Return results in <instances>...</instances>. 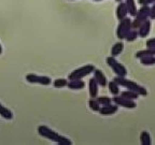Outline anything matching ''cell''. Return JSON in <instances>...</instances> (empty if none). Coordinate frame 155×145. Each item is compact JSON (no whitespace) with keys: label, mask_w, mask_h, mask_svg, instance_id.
I'll return each instance as SVG.
<instances>
[{"label":"cell","mask_w":155,"mask_h":145,"mask_svg":"<svg viewBox=\"0 0 155 145\" xmlns=\"http://www.w3.org/2000/svg\"><path fill=\"white\" fill-rule=\"evenodd\" d=\"M38 133L43 138L48 139L50 141L57 143L58 145H71V141L69 139L65 138L63 135H61L59 133H57L56 131L52 130L51 128H48V126L41 125L38 127Z\"/></svg>","instance_id":"1"},{"label":"cell","mask_w":155,"mask_h":145,"mask_svg":"<svg viewBox=\"0 0 155 145\" xmlns=\"http://www.w3.org/2000/svg\"><path fill=\"white\" fill-rule=\"evenodd\" d=\"M126 7H127V11L130 15H137V8H136L135 1L134 0H126Z\"/></svg>","instance_id":"15"},{"label":"cell","mask_w":155,"mask_h":145,"mask_svg":"<svg viewBox=\"0 0 155 145\" xmlns=\"http://www.w3.org/2000/svg\"><path fill=\"white\" fill-rule=\"evenodd\" d=\"M112 101L116 104L117 106H124L126 109H135L137 104L136 102H134L133 100L127 99V98H124L122 96H114V98L112 99Z\"/></svg>","instance_id":"7"},{"label":"cell","mask_w":155,"mask_h":145,"mask_svg":"<svg viewBox=\"0 0 155 145\" xmlns=\"http://www.w3.org/2000/svg\"><path fill=\"white\" fill-rule=\"evenodd\" d=\"M137 36H138V32L137 31H129L128 34H127V36H126L125 39H127L128 41H134L136 38H137Z\"/></svg>","instance_id":"22"},{"label":"cell","mask_w":155,"mask_h":145,"mask_svg":"<svg viewBox=\"0 0 155 145\" xmlns=\"http://www.w3.org/2000/svg\"><path fill=\"white\" fill-rule=\"evenodd\" d=\"M123 48H124V44L122 42H117L115 43L111 48V55L112 57H115V56L120 55V54L123 52Z\"/></svg>","instance_id":"14"},{"label":"cell","mask_w":155,"mask_h":145,"mask_svg":"<svg viewBox=\"0 0 155 145\" xmlns=\"http://www.w3.org/2000/svg\"><path fill=\"white\" fill-rule=\"evenodd\" d=\"M130 27H131V22L129 21V18H123L122 21H120V24L116 29V37L120 39V40H123L126 38L127 34L130 31Z\"/></svg>","instance_id":"4"},{"label":"cell","mask_w":155,"mask_h":145,"mask_svg":"<svg viewBox=\"0 0 155 145\" xmlns=\"http://www.w3.org/2000/svg\"><path fill=\"white\" fill-rule=\"evenodd\" d=\"M70 89H82L85 87V83L82 80H70L68 81V85H67Z\"/></svg>","instance_id":"13"},{"label":"cell","mask_w":155,"mask_h":145,"mask_svg":"<svg viewBox=\"0 0 155 145\" xmlns=\"http://www.w3.org/2000/svg\"><path fill=\"white\" fill-rule=\"evenodd\" d=\"M94 1H101V0H94Z\"/></svg>","instance_id":"26"},{"label":"cell","mask_w":155,"mask_h":145,"mask_svg":"<svg viewBox=\"0 0 155 145\" xmlns=\"http://www.w3.org/2000/svg\"><path fill=\"white\" fill-rule=\"evenodd\" d=\"M108 87H109L110 92H111L112 95H114V96H119V94L121 92H120V85L117 84L115 81L110 82L109 84H108Z\"/></svg>","instance_id":"16"},{"label":"cell","mask_w":155,"mask_h":145,"mask_svg":"<svg viewBox=\"0 0 155 145\" xmlns=\"http://www.w3.org/2000/svg\"><path fill=\"white\" fill-rule=\"evenodd\" d=\"M88 105H90V108L93 110V111H99L100 109V104L98 103V101L97 100H95L94 98H92V99L88 101Z\"/></svg>","instance_id":"21"},{"label":"cell","mask_w":155,"mask_h":145,"mask_svg":"<svg viewBox=\"0 0 155 145\" xmlns=\"http://www.w3.org/2000/svg\"><path fill=\"white\" fill-rule=\"evenodd\" d=\"M116 1H117V2H121V1H122V0H116Z\"/></svg>","instance_id":"25"},{"label":"cell","mask_w":155,"mask_h":145,"mask_svg":"<svg viewBox=\"0 0 155 145\" xmlns=\"http://www.w3.org/2000/svg\"><path fill=\"white\" fill-rule=\"evenodd\" d=\"M98 86L99 85L97 84L96 80L94 77H92L88 82V89H90V96L91 98H97V95H98Z\"/></svg>","instance_id":"11"},{"label":"cell","mask_w":155,"mask_h":145,"mask_svg":"<svg viewBox=\"0 0 155 145\" xmlns=\"http://www.w3.org/2000/svg\"><path fill=\"white\" fill-rule=\"evenodd\" d=\"M97 101H98V103L100 104V105H108V104H111L112 103V99L111 98H109V97H98L97 98Z\"/></svg>","instance_id":"20"},{"label":"cell","mask_w":155,"mask_h":145,"mask_svg":"<svg viewBox=\"0 0 155 145\" xmlns=\"http://www.w3.org/2000/svg\"><path fill=\"white\" fill-rule=\"evenodd\" d=\"M141 63H144V65H151V63H155V58L148 57V59H141Z\"/></svg>","instance_id":"23"},{"label":"cell","mask_w":155,"mask_h":145,"mask_svg":"<svg viewBox=\"0 0 155 145\" xmlns=\"http://www.w3.org/2000/svg\"><path fill=\"white\" fill-rule=\"evenodd\" d=\"M114 81H115V82L117 83L119 85L125 87V88H127L128 90H131V92H137V94L143 95V96H145V95L148 94V92H147V90H145L143 87L139 86L138 84H136V83L131 82V81H127L124 76H116L115 79H114Z\"/></svg>","instance_id":"2"},{"label":"cell","mask_w":155,"mask_h":145,"mask_svg":"<svg viewBox=\"0 0 155 145\" xmlns=\"http://www.w3.org/2000/svg\"><path fill=\"white\" fill-rule=\"evenodd\" d=\"M93 73H94V79L96 80L97 84L101 87H106L107 86V79H106V76H104V73H102V71L99 70V69H95Z\"/></svg>","instance_id":"9"},{"label":"cell","mask_w":155,"mask_h":145,"mask_svg":"<svg viewBox=\"0 0 155 145\" xmlns=\"http://www.w3.org/2000/svg\"><path fill=\"white\" fill-rule=\"evenodd\" d=\"M2 54V46H1V44H0V55Z\"/></svg>","instance_id":"24"},{"label":"cell","mask_w":155,"mask_h":145,"mask_svg":"<svg viewBox=\"0 0 155 145\" xmlns=\"http://www.w3.org/2000/svg\"><path fill=\"white\" fill-rule=\"evenodd\" d=\"M128 14V11H127V7H126L125 2H121L119 5V7L116 8V17L119 21H122L123 18H125L126 15Z\"/></svg>","instance_id":"10"},{"label":"cell","mask_w":155,"mask_h":145,"mask_svg":"<svg viewBox=\"0 0 155 145\" xmlns=\"http://www.w3.org/2000/svg\"><path fill=\"white\" fill-rule=\"evenodd\" d=\"M26 81L30 84H39L43 85V86H48V85L52 84V80L48 76H44V75H38L35 73H29L26 74Z\"/></svg>","instance_id":"5"},{"label":"cell","mask_w":155,"mask_h":145,"mask_svg":"<svg viewBox=\"0 0 155 145\" xmlns=\"http://www.w3.org/2000/svg\"><path fill=\"white\" fill-rule=\"evenodd\" d=\"M140 141H141V144L143 145H150L151 144V139H150V135H149L148 132H145L143 131L140 135Z\"/></svg>","instance_id":"19"},{"label":"cell","mask_w":155,"mask_h":145,"mask_svg":"<svg viewBox=\"0 0 155 145\" xmlns=\"http://www.w3.org/2000/svg\"><path fill=\"white\" fill-rule=\"evenodd\" d=\"M0 116L2 117V118L7 119V121H11L13 119V113L12 111L8 108H5L3 104L0 103Z\"/></svg>","instance_id":"12"},{"label":"cell","mask_w":155,"mask_h":145,"mask_svg":"<svg viewBox=\"0 0 155 145\" xmlns=\"http://www.w3.org/2000/svg\"><path fill=\"white\" fill-rule=\"evenodd\" d=\"M117 109H119V106L116 105V104L112 105V103H111V104H108V105L100 106V109L98 112H99L101 115H112V114L117 112Z\"/></svg>","instance_id":"8"},{"label":"cell","mask_w":155,"mask_h":145,"mask_svg":"<svg viewBox=\"0 0 155 145\" xmlns=\"http://www.w3.org/2000/svg\"><path fill=\"white\" fill-rule=\"evenodd\" d=\"M107 63L110 66V68L114 71V73H115L117 76H124V77L126 76V74H127L126 68L124 67L123 65H121L114 57L111 56V57L107 58Z\"/></svg>","instance_id":"6"},{"label":"cell","mask_w":155,"mask_h":145,"mask_svg":"<svg viewBox=\"0 0 155 145\" xmlns=\"http://www.w3.org/2000/svg\"><path fill=\"white\" fill-rule=\"evenodd\" d=\"M122 97L124 98H127V99H130V100H135L138 98V94L135 92H131V90H125L121 94Z\"/></svg>","instance_id":"18"},{"label":"cell","mask_w":155,"mask_h":145,"mask_svg":"<svg viewBox=\"0 0 155 145\" xmlns=\"http://www.w3.org/2000/svg\"><path fill=\"white\" fill-rule=\"evenodd\" d=\"M95 70V67L93 65H86L83 66L81 68H78L75 70H73L72 72L69 74V81L70 80H82L83 77H85L86 75L93 73Z\"/></svg>","instance_id":"3"},{"label":"cell","mask_w":155,"mask_h":145,"mask_svg":"<svg viewBox=\"0 0 155 145\" xmlns=\"http://www.w3.org/2000/svg\"><path fill=\"white\" fill-rule=\"evenodd\" d=\"M68 85V80L66 79H56L53 82V86L55 88H64Z\"/></svg>","instance_id":"17"}]
</instances>
